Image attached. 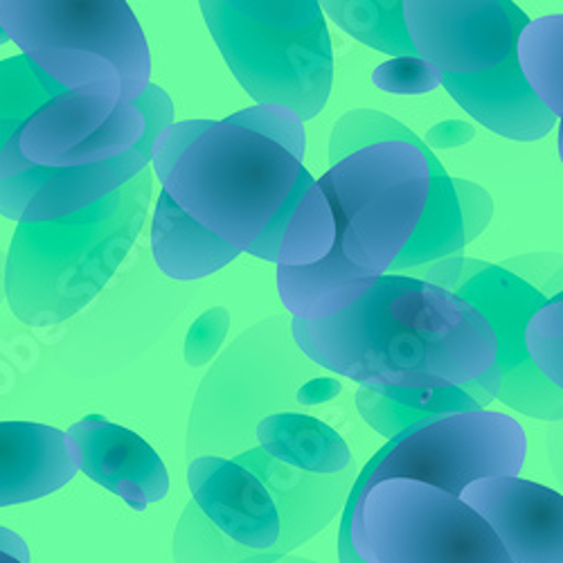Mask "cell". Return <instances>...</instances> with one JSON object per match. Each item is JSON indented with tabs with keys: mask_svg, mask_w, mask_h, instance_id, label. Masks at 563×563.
Segmentation results:
<instances>
[{
	"mask_svg": "<svg viewBox=\"0 0 563 563\" xmlns=\"http://www.w3.org/2000/svg\"><path fill=\"white\" fill-rule=\"evenodd\" d=\"M336 244V219L316 178L302 167L291 195L246 251L277 266H311Z\"/></svg>",
	"mask_w": 563,
	"mask_h": 563,
	"instance_id": "ffe728a7",
	"label": "cell"
},
{
	"mask_svg": "<svg viewBox=\"0 0 563 563\" xmlns=\"http://www.w3.org/2000/svg\"><path fill=\"white\" fill-rule=\"evenodd\" d=\"M219 51L257 104L313 120L330 100L334 48L316 0H203Z\"/></svg>",
	"mask_w": 563,
	"mask_h": 563,
	"instance_id": "8992f818",
	"label": "cell"
},
{
	"mask_svg": "<svg viewBox=\"0 0 563 563\" xmlns=\"http://www.w3.org/2000/svg\"><path fill=\"white\" fill-rule=\"evenodd\" d=\"M133 104L147 120L145 137L122 158L102 165L81 169L32 167L5 145L0 154V214L19 223L62 219L96 206L147 169L156 137L174 124V104L154 84Z\"/></svg>",
	"mask_w": 563,
	"mask_h": 563,
	"instance_id": "4fadbf2b",
	"label": "cell"
},
{
	"mask_svg": "<svg viewBox=\"0 0 563 563\" xmlns=\"http://www.w3.org/2000/svg\"><path fill=\"white\" fill-rule=\"evenodd\" d=\"M404 23L417 57L440 75H478L514 55L530 19L509 0H406Z\"/></svg>",
	"mask_w": 563,
	"mask_h": 563,
	"instance_id": "9a60e30c",
	"label": "cell"
},
{
	"mask_svg": "<svg viewBox=\"0 0 563 563\" xmlns=\"http://www.w3.org/2000/svg\"><path fill=\"white\" fill-rule=\"evenodd\" d=\"M406 273L453 291L485 316L496 339V369L500 372L496 399L521 415L561 421V390L534 369L523 343L530 316L561 294L559 255H521L500 264L453 255Z\"/></svg>",
	"mask_w": 563,
	"mask_h": 563,
	"instance_id": "ba28073f",
	"label": "cell"
},
{
	"mask_svg": "<svg viewBox=\"0 0 563 563\" xmlns=\"http://www.w3.org/2000/svg\"><path fill=\"white\" fill-rule=\"evenodd\" d=\"M257 446L294 472L309 476H339L352 468V451L324 421L302 412L266 417L255 429Z\"/></svg>",
	"mask_w": 563,
	"mask_h": 563,
	"instance_id": "cb8c5ba5",
	"label": "cell"
},
{
	"mask_svg": "<svg viewBox=\"0 0 563 563\" xmlns=\"http://www.w3.org/2000/svg\"><path fill=\"white\" fill-rule=\"evenodd\" d=\"M350 543L363 563H511L474 509L412 481L367 487L352 514Z\"/></svg>",
	"mask_w": 563,
	"mask_h": 563,
	"instance_id": "8fae6325",
	"label": "cell"
},
{
	"mask_svg": "<svg viewBox=\"0 0 563 563\" xmlns=\"http://www.w3.org/2000/svg\"><path fill=\"white\" fill-rule=\"evenodd\" d=\"M3 43H8V36H5L3 30H0V45H3Z\"/></svg>",
	"mask_w": 563,
	"mask_h": 563,
	"instance_id": "d590c367",
	"label": "cell"
},
{
	"mask_svg": "<svg viewBox=\"0 0 563 563\" xmlns=\"http://www.w3.org/2000/svg\"><path fill=\"white\" fill-rule=\"evenodd\" d=\"M3 275H5V255L0 253V279H3Z\"/></svg>",
	"mask_w": 563,
	"mask_h": 563,
	"instance_id": "e575fe53",
	"label": "cell"
},
{
	"mask_svg": "<svg viewBox=\"0 0 563 563\" xmlns=\"http://www.w3.org/2000/svg\"><path fill=\"white\" fill-rule=\"evenodd\" d=\"M152 195L154 174L147 167L96 206L53 221L19 223L3 275L14 316L30 327H53L79 313L124 262Z\"/></svg>",
	"mask_w": 563,
	"mask_h": 563,
	"instance_id": "277c9868",
	"label": "cell"
},
{
	"mask_svg": "<svg viewBox=\"0 0 563 563\" xmlns=\"http://www.w3.org/2000/svg\"><path fill=\"white\" fill-rule=\"evenodd\" d=\"M354 468L309 476L260 446L187 466L192 500L176 534V563H277L330 523L354 485Z\"/></svg>",
	"mask_w": 563,
	"mask_h": 563,
	"instance_id": "7a4b0ae2",
	"label": "cell"
},
{
	"mask_svg": "<svg viewBox=\"0 0 563 563\" xmlns=\"http://www.w3.org/2000/svg\"><path fill=\"white\" fill-rule=\"evenodd\" d=\"M291 336L316 365L361 388H451L496 363L485 316L453 291L410 275H382L356 305L327 320L294 318Z\"/></svg>",
	"mask_w": 563,
	"mask_h": 563,
	"instance_id": "6da1fadb",
	"label": "cell"
},
{
	"mask_svg": "<svg viewBox=\"0 0 563 563\" xmlns=\"http://www.w3.org/2000/svg\"><path fill=\"white\" fill-rule=\"evenodd\" d=\"M320 10L372 51L393 59L417 57L406 32L401 0H324Z\"/></svg>",
	"mask_w": 563,
	"mask_h": 563,
	"instance_id": "484cf974",
	"label": "cell"
},
{
	"mask_svg": "<svg viewBox=\"0 0 563 563\" xmlns=\"http://www.w3.org/2000/svg\"><path fill=\"white\" fill-rule=\"evenodd\" d=\"M514 57L534 96L559 120L563 111V16L530 21L516 38Z\"/></svg>",
	"mask_w": 563,
	"mask_h": 563,
	"instance_id": "d4e9b609",
	"label": "cell"
},
{
	"mask_svg": "<svg viewBox=\"0 0 563 563\" xmlns=\"http://www.w3.org/2000/svg\"><path fill=\"white\" fill-rule=\"evenodd\" d=\"M163 192L199 225L246 253L291 195L302 163L225 120H185L152 150Z\"/></svg>",
	"mask_w": 563,
	"mask_h": 563,
	"instance_id": "3957f363",
	"label": "cell"
},
{
	"mask_svg": "<svg viewBox=\"0 0 563 563\" xmlns=\"http://www.w3.org/2000/svg\"><path fill=\"white\" fill-rule=\"evenodd\" d=\"M0 563H21L16 556H12L10 552H5V550H0Z\"/></svg>",
	"mask_w": 563,
	"mask_h": 563,
	"instance_id": "836d02e7",
	"label": "cell"
},
{
	"mask_svg": "<svg viewBox=\"0 0 563 563\" xmlns=\"http://www.w3.org/2000/svg\"><path fill=\"white\" fill-rule=\"evenodd\" d=\"M316 183L332 206L343 255L386 275L424 214L431 190L424 154L404 140H382L347 154Z\"/></svg>",
	"mask_w": 563,
	"mask_h": 563,
	"instance_id": "30bf717a",
	"label": "cell"
},
{
	"mask_svg": "<svg viewBox=\"0 0 563 563\" xmlns=\"http://www.w3.org/2000/svg\"><path fill=\"white\" fill-rule=\"evenodd\" d=\"M77 468L92 483L120 496L131 509L145 511L169 492V474L161 455L137 433L113 424L102 415H88L68 431Z\"/></svg>",
	"mask_w": 563,
	"mask_h": 563,
	"instance_id": "e0dca14e",
	"label": "cell"
},
{
	"mask_svg": "<svg viewBox=\"0 0 563 563\" xmlns=\"http://www.w3.org/2000/svg\"><path fill=\"white\" fill-rule=\"evenodd\" d=\"M343 390L341 382L330 379V377H316L309 379L298 393H296V401L298 406L307 408V406H318L324 401H332L334 397H339Z\"/></svg>",
	"mask_w": 563,
	"mask_h": 563,
	"instance_id": "d6a6232c",
	"label": "cell"
},
{
	"mask_svg": "<svg viewBox=\"0 0 563 563\" xmlns=\"http://www.w3.org/2000/svg\"><path fill=\"white\" fill-rule=\"evenodd\" d=\"M156 266L172 279L195 282L228 266L242 253L185 214L167 192L158 195L152 223Z\"/></svg>",
	"mask_w": 563,
	"mask_h": 563,
	"instance_id": "603a6c76",
	"label": "cell"
},
{
	"mask_svg": "<svg viewBox=\"0 0 563 563\" xmlns=\"http://www.w3.org/2000/svg\"><path fill=\"white\" fill-rule=\"evenodd\" d=\"M230 330V313L223 307H212L206 313H201L195 324L190 327L185 339V361L192 367H201L210 363L217 352L221 350V343L225 341V334Z\"/></svg>",
	"mask_w": 563,
	"mask_h": 563,
	"instance_id": "4dcf8cb0",
	"label": "cell"
},
{
	"mask_svg": "<svg viewBox=\"0 0 563 563\" xmlns=\"http://www.w3.org/2000/svg\"><path fill=\"white\" fill-rule=\"evenodd\" d=\"M442 75L419 57H399L372 73V84L395 96H421L440 86Z\"/></svg>",
	"mask_w": 563,
	"mask_h": 563,
	"instance_id": "f546056e",
	"label": "cell"
},
{
	"mask_svg": "<svg viewBox=\"0 0 563 563\" xmlns=\"http://www.w3.org/2000/svg\"><path fill=\"white\" fill-rule=\"evenodd\" d=\"M145 133L147 120L133 102L66 90L36 111L8 147L32 167L81 169L122 158Z\"/></svg>",
	"mask_w": 563,
	"mask_h": 563,
	"instance_id": "5bb4252c",
	"label": "cell"
},
{
	"mask_svg": "<svg viewBox=\"0 0 563 563\" xmlns=\"http://www.w3.org/2000/svg\"><path fill=\"white\" fill-rule=\"evenodd\" d=\"M379 277L343 255L336 232V244L322 262L300 268L277 266V294L294 318L313 322L334 318L356 305Z\"/></svg>",
	"mask_w": 563,
	"mask_h": 563,
	"instance_id": "7402d4cb",
	"label": "cell"
},
{
	"mask_svg": "<svg viewBox=\"0 0 563 563\" xmlns=\"http://www.w3.org/2000/svg\"><path fill=\"white\" fill-rule=\"evenodd\" d=\"M77 472L68 433L36 421H0V507L51 496Z\"/></svg>",
	"mask_w": 563,
	"mask_h": 563,
	"instance_id": "d6986e66",
	"label": "cell"
},
{
	"mask_svg": "<svg viewBox=\"0 0 563 563\" xmlns=\"http://www.w3.org/2000/svg\"><path fill=\"white\" fill-rule=\"evenodd\" d=\"M460 500L494 530L511 563H563V498L523 478L466 485Z\"/></svg>",
	"mask_w": 563,
	"mask_h": 563,
	"instance_id": "2e32d148",
	"label": "cell"
},
{
	"mask_svg": "<svg viewBox=\"0 0 563 563\" xmlns=\"http://www.w3.org/2000/svg\"><path fill=\"white\" fill-rule=\"evenodd\" d=\"M528 455L526 429L496 410L442 415L424 427L404 431L374 453L350 489L341 534V563H363L350 543L352 514L372 485L384 481L424 483L453 498L476 481L519 478Z\"/></svg>",
	"mask_w": 563,
	"mask_h": 563,
	"instance_id": "9c48e42d",
	"label": "cell"
},
{
	"mask_svg": "<svg viewBox=\"0 0 563 563\" xmlns=\"http://www.w3.org/2000/svg\"><path fill=\"white\" fill-rule=\"evenodd\" d=\"M0 291H3V279H0ZM0 298H3V296H0Z\"/></svg>",
	"mask_w": 563,
	"mask_h": 563,
	"instance_id": "8d00e7d4",
	"label": "cell"
},
{
	"mask_svg": "<svg viewBox=\"0 0 563 563\" xmlns=\"http://www.w3.org/2000/svg\"><path fill=\"white\" fill-rule=\"evenodd\" d=\"M225 122L249 129L271 143L289 152L298 163H302L307 152V131L302 120L287 107L279 104H257L244 111H238L225 118Z\"/></svg>",
	"mask_w": 563,
	"mask_h": 563,
	"instance_id": "f1b7e54d",
	"label": "cell"
},
{
	"mask_svg": "<svg viewBox=\"0 0 563 563\" xmlns=\"http://www.w3.org/2000/svg\"><path fill=\"white\" fill-rule=\"evenodd\" d=\"M476 135L474 126L466 124L464 120H446L440 122L435 126L429 129L427 135V147H435V150H453V147H462L466 143H472Z\"/></svg>",
	"mask_w": 563,
	"mask_h": 563,
	"instance_id": "1f68e13d",
	"label": "cell"
},
{
	"mask_svg": "<svg viewBox=\"0 0 563 563\" xmlns=\"http://www.w3.org/2000/svg\"><path fill=\"white\" fill-rule=\"evenodd\" d=\"M382 140H404L424 154L431 172V190L424 206V214L401 255L388 268L390 275H401L410 268L433 264L444 257H453L472 244L489 225L494 214V201L481 185L462 178H451L438 156L399 120L356 109L345 113L330 140V163H339L347 154L367 147Z\"/></svg>",
	"mask_w": 563,
	"mask_h": 563,
	"instance_id": "7c38bea8",
	"label": "cell"
},
{
	"mask_svg": "<svg viewBox=\"0 0 563 563\" xmlns=\"http://www.w3.org/2000/svg\"><path fill=\"white\" fill-rule=\"evenodd\" d=\"M526 354L541 377L563 388V296L537 309L526 324Z\"/></svg>",
	"mask_w": 563,
	"mask_h": 563,
	"instance_id": "83f0119b",
	"label": "cell"
},
{
	"mask_svg": "<svg viewBox=\"0 0 563 563\" xmlns=\"http://www.w3.org/2000/svg\"><path fill=\"white\" fill-rule=\"evenodd\" d=\"M318 377L289 324L271 316L234 341L206 374L187 427V457L230 460L257 446L255 429L271 415L296 412V393Z\"/></svg>",
	"mask_w": 563,
	"mask_h": 563,
	"instance_id": "52a82bcc",
	"label": "cell"
},
{
	"mask_svg": "<svg viewBox=\"0 0 563 563\" xmlns=\"http://www.w3.org/2000/svg\"><path fill=\"white\" fill-rule=\"evenodd\" d=\"M64 88L38 70L27 57L0 62V154L8 140L45 104L64 96Z\"/></svg>",
	"mask_w": 563,
	"mask_h": 563,
	"instance_id": "4316f807",
	"label": "cell"
},
{
	"mask_svg": "<svg viewBox=\"0 0 563 563\" xmlns=\"http://www.w3.org/2000/svg\"><path fill=\"white\" fill-rule=\"evenodd\" d=\"M500 388V372L496 363L481 379L451 386V388H358L356 408L367 421L369 429L393 440L404 431L424 427L429 421L453 415V412H476L485 410Z\"/></svg>",
	"mask_w": 563,
	"mask_h": 563,
	"instance_id": "44dd1931",
	"label": "cell"
},
{
	"mask_svg": "<svg viewBox=\"0 0 563 563\" xmlns=\"http://www.w3.org/2000/svg\"><path fill=\"white\" fill-rule=\"evenodd\" d=\"M440 86L483 126L519 143H534L556 124L523 79L514 55L478 75H442Z\"/></svg>",
	"mask_w": 563,
	"mask_h": 563,
	"instance_id": "ac0fdd59",
	"label": "cell"
},
{
	"mask_svg": "<svg viewBox=\"0 0 563 563\" xmlns=\"http://www.w3.org/2000/svg\"><path fill=\"white\" fill-rule=\"evenodd\" d=\"M0 30L79 96L133 102L152 84L150 45L124 0H0Z\"/></svg>",
	"mask_w": 563,
	"mask_h": 563,
	"instance_id": "5b68a950",
	"label": "cell"
}]
</instances>
